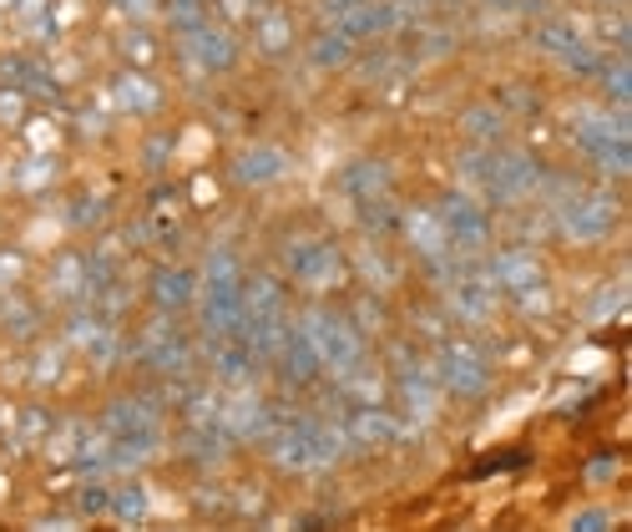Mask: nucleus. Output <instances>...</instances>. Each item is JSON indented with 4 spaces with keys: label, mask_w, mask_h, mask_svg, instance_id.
Wrapping results in <instances>:
<instances>
[{
    "label": "nucleus",
    "mask_w": 632,
    "mask_h": 532,
    "mask_svg": "<svg viewBox=\"0 0 632 532\" xmlns=\"http://www.w3.org/2000/svg\"><path fill=\"white\" fill-rule=\"evenodd\" d=\"M253 21H259V46L269 51V57H284V51L294 46V21L284 11H259Z\"/></svg>",
    "instance_id": "16"
},
{
    "label": "nucleus",
    "mask_w": 632,
    "mask_h": 532,
    "mask_svg": "<svg viewBox=\"0 0 632 532\" xmlns=\"http://www.w3.org/2000/svg\"><path fill=\"white\" fill-rule=\"evenodd\" d=\"M390 178H395V173H390L385 163L365 157V163H349V168L339 173V188L355 198V203H365V198H385L390 193Z\"/></svg>",
    "instance_id": "13"
},
{
    "label": "nucleus",
    "mask_w": 632,
    "mask_h": 532,
    "mask_svg": "<svg viewBox=\"0 0 632 532\" xmlns=\"http://www.w3.org/2000/svg\"><path fill=\"white\" fill-rule=\"evenodd\" d=\"M622 209L612 193H572L567 203H557V224H562L567 238H577V244H597L618 228Z\"/></svg>",
    "instance_id": "4"
},
{
    "label": "nucleus",
    "mask_w": 632,
    "mask_h": 532,
    "mask_svg": "<svg viewBox=\"0 0 632 532\" xmlns=\"http://www.w3.org/2000/svg\"><path fill=\"white\" fill-rule=\"evenodd\" d=\"M122 102L138 107V113H152V107H157V92L147 86V76H122Z\"/></svg>",
    "instance_id": "20"
},
{
    "label": "nucleus",
    "mask_w": 632,
    "mask_h": 532,
    "mask_svg": "<svg viewBox=\"0 0 632 532\" xmlns=\"http://www.w3.org/2000/svg\"><path fill=\"white\" fill-rule=\"evenodd\" d=\"M572 528H582V532L607 528V512H603V507H592V512H577V518H572Z\"/></svg>",
    "instance_id": "24"
},
{
    "label": "nucleus",
    "mask_w": 632,
    "mask_h": 532,
    "mask_svg": "<svg viewBox=\"0 0 632 532\" xmlns=\"http://www.w3.org/2000/svg\"><path fill=\"white\" fill-rule=\"evenodd\" d=\"M223 11H228V15H243V11H248V0H223Z\"/></svg>",
    "instance_id": "27"
},
{
    "label": "nucleus",
    "mask_w": 632,
    "mask_h": 532,
    "mask_svg": "<svg viewBox=\"0 0 632 532\" xmlns=\"http://www.w3.org/2000/svg\"><path fill=\"white\" fill-rule=\"evenodd\" d=\"M56 289H61V295H82L86 284H82V259H67V264H61V274H56Z\"/></svg>",
    "instance_id": "23"
},
{
    "label": "nucleus",
    "mask_w": 632,
    "mask_h": 532,
    "mask_svg": "<svg viewBox=\"0 0 632 532\" xmlns=\"http://www.w3.org/2000/svg\"><path fill=\"white\" fill-rule=\"evenodd\" d=\"M359 5H365V0H319V11H324V21H330L334 31H339L344 21L359 11Z\"/></svg>",
    "instance_id": "22"
},
{
    "label": "nucleus",
    "mask_w": 632,
    "mask_h": 532,
    "mask_svg": "<svg viewBox=\"0 0 632 532\" xmlns=\"http://www.w3.org/2000/svg\"><path fill=\"white\" fill-rule=\"evenodd\" d=\"M597 76H603V82H607V97H612V102H618V107H622V102H628V92H632V86H628V67H622V61H618V67H603V71H597Z\"/></svg>",
    "instance_id": "21"
},
{
    "label": "nucleus",
    "mask_w": 632,
    "mask_h": 532,
    "mask_svg": "<svg viewBox=\"0 0 632 532\" xmlns=\"http://www.w3.org/2000/svg\"><path fill=\"white\" fill-rule=\"evenodd\" d=\"M577 142H582V153H587L603 173H612V178H622V173L632 168L628 117L622 113H587L577 122Z\"/></svg>",
    "instance_id": "3"
},
{
    "label": "nucleus",
    "mask_w": 632,
    "mask_h": 532,
    "mask_svg": "<svg viewBox=\"0 0 632 532\" xmlns=\"http://www.w3.org/2000/svg\"><path fill=\"white\" fill-rule=\"evenodd\" d=\"M107 436H138V441H157V411L147 401H117L107 411Z\"/></svg>",
    "instance_id": "12"
},
{
    "label": "nucleus",
    "mask_w": 632,
    "mask_h": 532,
    "mask_svg": "<svg viewBox=\"0 0 632 532\" xmlns=\"http://www.w3.org/2000/svg\"><path fill=\"white\" fill-rule=\"evenodd\" d=\"M188 57H193L198 67H207V71H228V67L238 61L234 31H223V26H198L193 36H188Z\"/></svg>",
    "instance_id": "10"
},
{
    "label": "nucleus",
    "mask_w": 632,
    "mask_h": 532,
    "mask_svg": "<svg viewBox=\"0 0 632 532\" xmlns=\"http://www.w3.org/2000/svg\"><path fill=\"white\" fill-rule=\"evenodd\" d=\"M117 5H122V11H152V5H157V0H117Z\"/></svg>",
    "instance_id": "26"
},
{
    "label": "nucleus",
    "mask_w": 632,
    "mask_h": 532,
    "mask_svg": "<svg viewBox=\"0 0 632 532\" xmlns=\"http://www.w3.org/2000/svg\"><path fill=\"white\" fill-rule=\"evenodd\" d=\"M152 299L163 309H188L198 299V274H188V269H163V274L152 280Z\"/></svg>",
    "instance_id": "14"
},
{
    "label": "nucleus",
    "mask_w": 632,
    "mask_h": 532,
    "mask_svg": "<svg viewBox=\"0 0 632 532\" xmlns=\"http://www.w3.org/2000/svg\"><path fill=\"white\" fill-rule=\"evenodd\" d=\"M167 21H172L182 36H193L198 26H207V11H203V0H172V5H167Z\"/></svg>",
    "instance_id": "19"
},
{
    "label": "nucleus",
    "mask_w": 632,
    "mask_h": 532,
    "mask_svg": "<svg viewBox=\"0 0 632 532\" xmlns=\"http://www.w3.org/2000/svg\"><path fill=\"white\" fill-rule=\"evenodd\" d=\"M278 173H284V153H278V147H248L234 163L238 182H269V178H278Z\"/></svg>",
    "instance_id": "15"
},
{
    "label": "nucleus",
    "mask_w": 632,
    "mask_h": 532,
    "mask_svg": "<svg viewBox=\"0 0 632 532\" xmlns=\"http://www.w3.org/2000/svg\"><path fill=\"white\" fill-rule=\"evenodd\" d=\"M436 376L445 380V391H455V395H486L491 391V365H486V355L476 351V345H466V340H455V345L440 351Z\"/></svg>",
    "instance_id": "5"
},
{
    "label": "nucleus",
    "mask_w": 632,
    "mask_h": 532,
    "mask_svg": "<svg viewBox=\"0 0 632 532\" xmlns=\"http://www.w3.org/2000/svg\"><path fill=\"white\" fill-rule=\"evenodd\" d=\"M541 280V259L526 249H506L491 259V289H511V295H526V289H536Z\"/></svg>",
    "instance_id": "9"
},
{
    "label": "nucleus",
    "mask_w": 632,
    "mask_h": 532,
    "mask_svg": "<svg viewBox=\"0 0 632 532\" xmlns=\"http://www.w3.org/2000/svg\"><path fill=\"white\" fill-rule=\"evenodd\" d=\"M395 416L380 406H359L355 416L344 421V441H355V447H390L395 441Z\"/></svg>",
    "instance_id": "11"
},
{
    "label": "nucleus",
    "mask_w": 632,
    "mask_h": 532,
    "mask_svg": "<svg viewBox=\"0 0 632 532\" xmlns=\"http://www.w3.org/2000/svg\"><path fill=\"white\" fill-rule=\"evenodd\" d=\"M274 462L289 466V472H319V466H330L349 441H344L339 426H324V421H299L289 431H278L274 441Z\"/></svg>",
    "instance_id": "2"
},
{
    "label": "nucleus",
    "mask_w": 632,
    "mask_h": 532,
    "mask_svg": "<svg viewBox=\"0 0 632 532\" xmlns=\"http://www.w3.org/2000/svg\"><path fill=\"white\" fill-rule=\"evenodd\" d=\"M349 57H355V42H349L344 31H324V36H319V46H314L319 67H339V61H349Z\"/></svg>",
    "instance_id": "18"
},
{
    "label": "nucleus",
    "mask_w": 632,
    "mask_h": 532,
    "mask_svg": "<svg viewBox=\"0 0 632 532\" xmlns=\"http://www.w3.org/2000/svg\"><path fill=\"white\" fill-rule=\"evenodd\" d=\"M289 269L299 274L303 284H314V289H334V284L344 280L339 249H334V244H319V238H309V244L289 249Z\"/></svg>",
    "instance_id": "7"
},
{
    "label": "nucleus",
    "mask_w": 632,
    "mask_h": 532,
    "mask_svg": "<svg viewBox=\"0 0 632 532\" xmlns=\"http://www.w3.org/2000/svg\"><path fill=\"white\" fill-rule=\"evenodd\" d=\"M142 507H147L142 503V492H122V497H117V512H127V518H138Z\"/></svg>",
    "instance_id": "25"
},
{
    "label": "nucleus",
    "mask_w": 632,
    "mask_h": 532,
    "mask_svg": "<svg viewBox=\"0 0 632 532\" xmlns=\"http://www.w3.org/2000/svg\"><path fill=\"white\" fill-rule=\"evenodd\" d=\"M466 138H476L481 147H501V138H506V117L491 113V107H470L466 113Z\"/></svg>",
    "instance_id": "17"
},
{
    "label": "nucleus",
    "mask_w": 632,
    "mask_h": 532,
    "mask_svg": "<svg viewBox=\"0 0 632 532\" xmlns=\"http://www.w3.org/2000/svg\"><path fill=\"white\" fill-rule=\"evenodd\" d=\"M440 224H445V234H451V249H486L491 244V218L481 213V203L466 193H451L445 203H440Z\"/></svg>",
    "instance_id": "6"
},
{
    "label": "nucleus",
    "mask_w": 632,
    "mask_h": 532,
    "mask_svg": "<svg viewBox=\"0 0 632 532\" xmlns=\"http://www.w3.org/2000/svg\"><path fill=\"white\" fill-rule=\"evenodd\" d=\"M309 345H314L319 365L334 370V376H355L365 370V335L349 315H334V309H309L299 324H294Z\"/></svg>",
    "instance_id": "1"
},
{
    "label": "nucleus",
    "mask_w": 632,
    "mask_h": 532,
    "mask_svg": "<svg viewBox=\"0 0 632 532\" xmlns=\"http://www.w3.org/2000/svg\"><path fill=\"white\" fill-rule=\"evenodd\" d=\"M405 238H410V249L420 253V259H430L436 269H445L451 264V234H445V224H440V213H430V209H415V213H405Z\"/></svg>",
    "instance_id": "8"
}]
</instances>
